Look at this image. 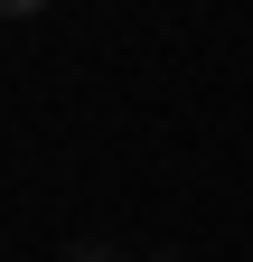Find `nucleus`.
<instances>
[{
    "label": "nucleus",
    "instance_id": "f257e3e1",
    "mask_svg": "<svg viewBox=\"0 0 253 262\" xmlns=\"http://www.w3.org/2000/svg\"><path fill=\"white\" fill-rule=\"evenodd\" d=\"M47 10V0H0V19H38Z\"/></svg>",
    "mask_w": 253,
    "mask_h": 262
},
{
    "label": "nucleus",
    "instance_id": "f03ea898",
    "mask_svg": "<svg viewBox=\"0 0 253 262\" xmlns=\"http://www.w3.org/2000/svg\"><path fill=\"white\" fill-rule=\"evenodd\" d=\"M66 262H113V253H103V244H75V253H66Z\"/></svg>",
    "mask_w": 253,
    "mask_h": 262
}]
</instances>
